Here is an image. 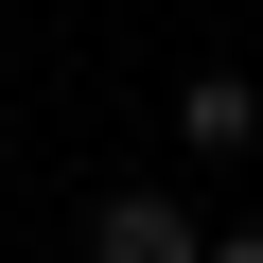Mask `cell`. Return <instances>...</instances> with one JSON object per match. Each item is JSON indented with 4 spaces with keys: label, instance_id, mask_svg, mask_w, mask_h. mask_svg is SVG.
Wrapping results in <instances>:
<instances>
[{
    "label": "cell",
    "instance_id": "cell-1",
    "mask_svg": "<svg viewBox=\"0 0 263 263\" xmlns=\"http://www.w3.org/2000/svg\"><path fill=\"white\" fill-rule=\"evenodd\" d=\"M88 263H211V211L193 193H105L88 211Z\"/></svg>",
    "mask_w": 263,
    "mask_h": 263
},
{
    "label": "cell",
    "instance_id": "cell-2",
    "mask_svg": "<svg viewBox=\"0 0 263 263\" xmlns=\"http://www.w3.org/2000/svg\"><path fill=\"white\" fill-rule=\"evenodd\" d=\"M246 141H263V88L246 70H193L176 88V158H246Z\"/></svg>",
    "mask_w": 263,
    "mask_h": 263
},
{
    "label": "cell",
    "instance_id": "cell-3",
    "mask_svg": "<svg viewBox=\"0 0 263 263\" xmlns=\"http://www.w3.org/2000/svg\"><path fill=\"white\" fill-rule=\"evenodd\" d=\"M211 263H263V228H211Z\"/></svg>",
    "mask_w": 263,
    "mask_h": 263
}]
</instances>
